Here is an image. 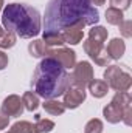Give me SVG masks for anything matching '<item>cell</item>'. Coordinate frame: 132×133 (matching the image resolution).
Listing matches in <instances>:
<instances>
[{
    "label": "cell",
    "instance_id": "6da1fadb",
    "mask_svg": "<svg viewBox=\"0 0 132 133\" xmlns=\"http://www.w3.org/2000/svg\"><path fill=\"white\" fill-rule=\"evenodd\" d=\"M99 20L98 9L90 0H50L45 9V30L61 33L71 25H95Z\"/></svg>",
    "mask_w": 132,
    "mask_h": 133
},
{
    "label": "cell",
    "instance_id": "7a4b0ae2",
    "mask_svg": "<svg viewBox=\"0 0 132 133\" xmlns=\"http://www.w3.org/2000/svg\"><path fill=\"white\" fill-rule=\"evenodd\" d=\"M70 85L67 70L53 57L45 56L36 66L31 79L34 93L44 99H56L64 95Z\"/></svg>",
    "mask_w": 132,
    "mask_h": 133
},
{
    "label": "cell",
    "instance_id": "3957f363",
    "mask_svg": "<svg viewBox=\"0 0 132 133\" xmlns=\"http://www.w3.org/2000/svg\"><path fill=\"white\" fill-rule=\"evenodd\" d=\"M2 23L6 31H11L22 39H31L40 33L39 11L23 3L6 5L2 12Z\"/></svg>",
    "mask_w": 132,
    "mask_h": 133
},
{
    "label": "cell",
    "instance_id": "277c9868",
    "mask_svg": "<svg viewBox=\"0 0 132 133\" xmlns=\"http://www.w3.org/2000/svg\"><path fill=\"white\" fill-rule=\"evenodd\" d=\"M104 82L109 85V88H113L115 91H128L132 85V77L121 66L107 65L104 70Z\"/></svg>",
    "mask_w": 132,
    "mask_h": 133
},
{
    "label": "cell",
    "instance_id": "5b68a950",
    "mask_svg": "<svg viewBox=\"0 0 132 133\" xmlns=\"http://www.w3.org/2000/svg\"><path fill=\"white\" fill-rule=\"evenodd\" d=\"M82 48H84L86 54H89V57L92 61H95V64L99 66H107L109 62L112 61L109 57V54L106 51V46L103 43H98V42H93V40L87 39V40H84Z\"/></svg>",
    "mask_w": 132,
    "mask_h": 133
},
{
    "label": "cell",
    "instance_id": "8992f818",
    "mask_svg": "<svg viewBox=\"0 0 132 133\" xmlns=\"http://www.w3.org/2000/svg\"><path fill=\"white\" fill-rule=\"evenodd\" d=\"M92 79H93V66L90 65V62L82 61L73 66V74L70 76V84L86 88Z\"/></svg>",
    "mask_w": 132,
    "mask_h": 133
},
{
    "label": "cell",
    "instance_id": "52a82bcc",
    "mask_svg": "<svg viewBox=\"0 0 132 133\" xmlns=\"http://www.w3.org/2000/svg\"><path fill=\"white\" fill-rule=\"evenodd\" d=\"M86 96H87V91L84 87H78V85L70 84L64 91V102L62 104L65 108L73 110V108H78L86 101Z\"/></svg>",
    "mask_w": 132,
    "mask_h": 133
},
{
    "label": "cell",
    "instance_id": "ba28073f",
    "mask_svg": "<svg viewBox=\"0 0 132 133\" xmlns=\"http://www.w3.org/2000/svg\"><path fill=\"white\" fill-rule=\"evenodd\" d=\"M47 56L53 57L55 61H58L65 70L73 68V66L76 65V53L73 50H70V48L59 46V48H55V50H48Z\"/></svg>",
    "mask_w": 132,
    "mask_h": 133
},
{
    "label": "cell",
    "instance_id": "9c48e42d",
    "mask_svg": "<svg viewBox=\"0 0 132 133\" xmlns=\"http://www.w3.org/2000/svg\"><path fill=\"white\" fill-rule=\"evenodd\" d=\"M23 104H22V99L17 96V95H9L8 98H5L3 102H2V113H5L6 116H22L23 113Z\"/></svg>",
    "mask_w": 132,
    "mask_h": 133
},
{
    "label": "cell",
    "instance_id": "30bf717a",
    "mask_svg": "<svg viewBox=\"0 0 132 133\" xmlns=\"http://www.w3.org/2000/svg\"><path fill=\"white\" fill-rule=\"evenodd\" d=\"M84 23H76V25H71L65 30H62L61 34H62V40L64 43H68V45H78L82 37H84Z\"/></svg>",
    "mask_w": 132,
    "mask_h": 133
},
{
    "label": "cell",
    "instance_id": "8fae6325",
    "mask_svg": "<svg viewBox=\"0 0 132 133\" xmlns=\"http://www.w3.org/2000/svg\"><path fill=\"white\" fill-rule=\"evenodd\" d=\"M123 107H120V104L115 99L110 101V104H107L104 108H103V116L107 122L110 124H118L121 119H123Z\"/></svg>",
    "mask_w": 132,
    "mask_h": 133
},
{
    "label": "cell",
    "instance_id": "7c38bea8",
    "mask_svg": "<svg viewBox=\"0 0 132 133\" xmlns=\"http://www.w3.org/2000/svg\"><path fill=\"white\" fill-rule=\"evenodd\" d=\"M106 51H107V54H109V57H110L112 61H118V59L123 57V54H124V51H126V43H124L123 39L115 37V39H112V40L107 43Z\"/></svg>",
    "mask_w": 132,
    "mask_h": 133
},
{
    "label": "cell",
    "instance_id": "4fadbf2b",
    "mask_svg": "<svg viewBox=\"0 0 132 133\" xmlns=\"http://www.w3.org/2000/svg\"><path fill=\"white\" fill-rule=\"evenodd\" d=\"M87 87H89L90 95L93 98H98V99L99 98H104L107 95V91H109V85L104 81H101V79H92Z\"/></svg>",
    "mask_w": 132,
    "mask_h": 133
},
{
    "label": "cell",
    "instance_id": "5bb4252c",
    "mask_svg": "<svg viewBox=\"0 0 132 133\" xmlns=\"http://www.w3.org/2000/svg\"><path fill=\"white\" fill-rule=\"evenodd\" d=\"M48 45L42 40V39H34L33 42H30L28 45V51L33 57H45L48 54Z\"/></svg>",
    "mask_w": 132,
    "mask_h": 133
},
{
    "label": "cell",
    "instance_id": "9a60e30c",
    "mask_svg": "<svg viewBox=\"0 0 132 133\" xmlns=\"http://www.w3.org/2000/svg\"><path fill=\"white\" fill-rule=\"evenodd\" d=\"M44 110L48 113V115H53V116H61L67 108L64 107L62 102H59L58 99H45V102L42 104Z\"/></svg>",
    "mask_w": 132,
    "mask_h": 133
},
{
    "label": "cell",
    "instance_id": "2e32d148",
    "mask_svg": "<svg viewBox=\"0 0 132 133\" xmlns=\"http://www.w3.org/2000/svg\"><path fill=\"white\" fill-rule=\"evenodd\" d=\"M42 40H44L48 46H61V45H64L62 34L58 33V31H44Z\"/></svg>",
    "mask_w": 132,
    "mask_h": 133
},
{
    "label": "cell",
    "instance_id": "e0dca14e",
    "mask_svg": "<svg viewBox=\"0 0 132 133\" xmlns=\"http://www.w3.org/2000/svg\"><path fill=\"white\" fill-rule=\"evenodd\" d=\"M107 30L104 28V26H101V25H95V26H92V30L89 31V39L90 40H93V42H98V43H103L104 45V42L107 40Z\"/></svg>",
    "mask_w": 132,
    "mask_h": 133
},
{
    "label": "cell",
    "instance_id": "ac0fdd59",
    "mask_svg": "<svg viewBox=\"0 0 132 133\" xmlns=\"http://www.w3.org/2000/svg\"><path fill=\"white\" fill-rule=\"evenodd\" d=\"M22 104H23V107L27 110L34 111V110H37V107H39L40 102H39V96L34 91H25L23 96H22Z\"/></svg>",
    "mask_w": 132,
    "mask_h": 133
},
{
    "label": "cell",
    "instance_id": "d6986e66",
    "mask_svg": "<svg viewBox=\"0 0 132 133\" xmlns=\"http://www.w3.org/2000/svg\"><path fill=\"white\" fill-rule=\"evenodd\" d=\"M124 14H123V11L121 9H118V8H107L106 9V20H107V23H110V25H120L124 19Z\"/></svg>",
    "mask_w": 132,
    "mask_h": 133
},
{
    "label": "cell",
    "instance_id": "ffe728a7",
    "mask_svg": "<svg viewBox=\"0 0 132 133\" xmlns=\"http://www.w3.org/2000/svg\"><path fill=\"white\" fill-rule=\"evenodd\" d=\"M9 133H39L36 125L28 122V121H17L16 124H13Z\"/></svg>",
    "mask_w": 132,
    "mask_h": 133
},
{
    "label": "cell",
    "instance_id": "44dd1931",
    "mask_svg": "<svg viewBox=\"0 0 132 133\" xmlns=\"http://www.w3.org/2000/svg\"><path fill=\"white\" fill-rule=\"evenodd\" d=\"M36 129L39 133H48L55 129V122L51 119H45V118H40V115H36Z\"/></svg>",
    "mask_w": 132,
    "mask_h": 133
},
{
    "label": "cell",
    "instance_id": "7402d4cb",
    "mask_svg": "<svg viewBox=\"0 0 132 133\" xmlns=\"http://www.w3.org/2000/svg\"><path fill=\"white\" fill-rule=\"evenodd\" d=\"M16 40H17V36H16V34L11 33V31H6V30H5L3 36L0 37V48H2V50H8V48H13V46L16 45Z\"/></svg>",
    "mask_w": 132,
    "mask_h": 133
},
{
    "label": "cell",
    "instance_id": "603a6c76",
    "mask_svg": "<svg viewBox=\"0 0 132 133\" xmlns=\"http://www.w3.org/2000/svg\"><path fill=\"white\" fill-rule=\"evenodd\" d=\"M84 133H103V122H101V119H98V118L90 119L86 124V127H84Z\"/></svg>",
    "mask_w": 132,
    "mask_h": 133
},
{
    "label": "cell",
    "instance_id": "cb8c5ba5",
    "mask_svg": "<svg viewBox=\"0 0 132 133\" xmlns=\"http://www.w3.org/2000/svg\"><path fill=\"white\" fill-rule=\"evenodd\" d=\"M118 26H120V31L123 34V37H126V39L132 37V22L131 20H123Z\"/></svg>",
    "mask_w": 132,
    "mask_h": 133
},
{
    "label": "cell",
    "instance_id": "d4e9b609",
    "mask_svg": "<svg viewBox=\"0 0 132 133\" xmlns=\"http://www.w3.org/2000/svg\"><path fill=\"white\" fill-rule=\"evenodd\" d=\"M112 8H118V9H128L129 5H131V0H109Z\"/></svg>",
    "mask_w": 132,
    "mask_h": 133
},
{
    "label": "cell",
    "instance_id": "484cf974",
    "mask_svg": "<svg viewBox=\"0 0 132 133\" xmlns=\"http://www.w3.org/2000/svg\"><path fill=\"white\" fill-rule=\"evenodd\" d=\"M8 122H9V116H6L5 113L0 111V132L8 127Z\"/></svg>",
    "mask_w": 132,
    "mask_h": 133
},
{
    "label": "cell",
    "instance_id": "4316f807",
    "mask_svg": "<svg viewBox=\"0 0 132 133\" xmlns=\"http://www.w3.org/2000/svg\"><path fill=\"white\" fill-rule=\"evenodd\" d=\"M6 66H8V56L3 51H0V70H5Z\"/></svg>",
    "mask_w": 132,
    "mask_h": 133
},
{
    "label": "cell",
    "instance_id": "83f0119b",
    "mask_svg": "<svg viewBox=\"0 0 132 133\" xmlns=\"http://www.w3.org/2000/svg\"><path fill=\"white\" fill-rule=\"evenodd\" d=\"M104 2H106V0H90V3H92L93 6H101V5H104Z\"/></svg>",
    "mask_w": 132,
    "mask_h": 133
},
{
    "label": "cell",
    "instance_id": "f1b7e54d",
    "mask_svg": "<svg viewBox=\"0 0 132 133\" xmlns=\"http://www.w3.org/2000/svg\"><path fill=\"white\" fill-rule=\"evenodd\" d=\"M2 9H3V0H0V12H2Z\"/></svg>",
    "mask_w": 132,
    "mask_h": 133
},
{
    "label": "cell",
    "instance_id": "f546056e",
    "mask_svg": "<svg viewBox=\"0 0 132 133\" xmlns=\"http://www.w3.org/2000/svg\"><path fill=\"white\" fill-rule=\"evenodd\" d=\"M3 33H5V30H3V28H2V26H0V37H2V36H3Z\"/></svg>",
    "mask_w": 132,
    "mask_h": 133
},
{
    "label": "cell",
    "instance_id": "4dcf8cb0",
    "mask_svg": "<svg viewBox=\"0 0 132 133\" xmlns=\"http://www.w3.org/2000/svg\"><path fill=\"white\" fill-rule=\"evenodd\" d=\"M8 133H9V132H8Z\"/></svg>",
    "mask_w": 132,
    "mask_h": 133
}]
</instances>
